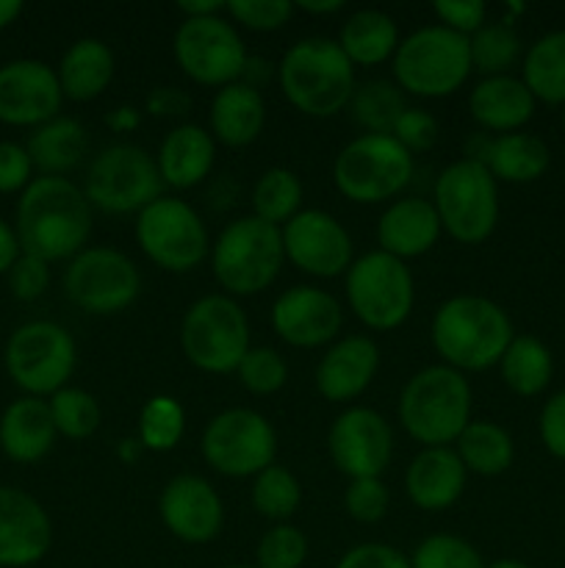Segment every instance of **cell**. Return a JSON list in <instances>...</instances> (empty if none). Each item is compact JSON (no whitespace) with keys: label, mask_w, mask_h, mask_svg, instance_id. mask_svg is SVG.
Returning a JSON list of instances; mask_svg holds the SVG:
<instances>
[{"label":"cell","mask_w":565,"mask_h":568,"mask_svg":"<svg viewBox=\"0 0 565 568\" xmlns=\"http://www.w3.org/2000/svg\"><path fill=\"white\" fill-rule=\"evenodd\" d=\"M142 444H138V438H122L120 444H116V458L122 460V464L133 466L138 458H142Z\"/></svg>","instance_id":"cell-59"},{"label":"cell","mask_w":565,"mask_h":568,"mask_svg":"<svg viewBox=\"0 0 565 568\" xmlns=\"http://www.w3.org/2000/svg\"><path fill=\"white\" fill-rule=\"evenodd\" d=\"M271 331L297 349L327 347L343 327V308L319 286H291L271 305Z\"/></svg>","instance_id":"cell-20"},{"label":"cell","mask_w":565,"mask_h":568,"mask_svg":"<svg viewBox=\"0 0 565 568\" xmlns=\"http://www.w3.org/2000/svg\"><path fill=\"white\" fill-rule=\"evenodd\" d=\"M441 236L443 227L435 205L424 197H397L377 220V250L404 264L430 253Z\"/></svg>","instance_id":"cell-25"},{"label":"cell","mask_w":565,"mask_h":568,"mask_svg":"<svg viewBox=\"0 0 565 568\" xmlns=\"http://www.w3.org/2000/svg\"><path fill=\"white\" fill-rule=\"evenodd\" d=\"M59 430L50 416L48 399L20 397L6 405L0 416V449L9 460L22 466L39 464L55 447Z\"/></svg>","instance_id":"cell-30"},{"label":"cell","mask_w":565,"mask_h":568,"mask_svg":"<svg viewBox=\"0 0 565 568\" xmlns=\"http://www.w3.org/2000/svg\"><path fill=\"white\" fill-rule=\"evenodd\" d=\"M432 14L438 17V26L460 33V37H474L485 26L487 6L482 0H435Z\"/></svg>","instance_id":"cell-50"},{"label":"cell","mask_w":565,"mask_h":568,"mask_svg":"<svg viewBox=\"0 0 565 568\" xmlns=\"http://www.w3.org/2000/svg\"><path fill=\"white\" fill-rule=\"evenodd\" d=\"M83 194L89 205L103 214L125 216L138 214L153 200L164 194V181L158 175L155 155L138 144H109L92 159L83 181Z\"/></svg>","instance_id":"cell-12"},{"label":"cell","mask_w":565,"mask_h":568,"mask_svg":"<svg viewBox=\"0 0 565 568\" xmlns=\"http://www.w3.org/2000/svg\"><path fill=\"white\" fill-rule=\"evenodd\" d=\"M415 159L388 133H360L338 150L332 183L355 205L393 203L410 186Z\"/></svg>","instance_id":"cell-6"},{"label":"cell","mask_w":565,"mask_h":568,"mask_svg":"<svg viewBox=\"0 0 565 568\" xmlns=\"http://www.w3.org/2000/svg\"><path fill=\"white\" fill-rule=\"evenodd\" d=\"M432 205L443 233L465 247H474L487 242L499 225V183L476 161L458 159L438 175Z\"/></svg>","instance_id":"cell-10"},{"label":"cell","mask_w":565,"mask_h":568,"mask_svg":"<svg viewBox=\"0 0 565 568\" xmlns=\"http://www.w3.org/2000/svg\"><path fill=\"white\" fill-rule=\"evenodd\" d=\"M203 460L222 477H258L277 458V430L260 410L227 408L205 425Z\"/></svg>","instance_id":"cell-14"},{"label":"cell","mask_w":565,"mask_h":568,"mask_svg":"<svg viewBox=\"0 0 565 568\" xmlns=\"http://www.w3.org/2000/svg\"><path fill=\"white\" fill-rule=\"evenodd\" d=\"M286 261L310 277H341L355 261L347 227L321 209H302L280 227Z\"/></svg>","instance_id":"cell-18"},{"label":"cell","mask_w":565,"mask_h":568,"mask_svg":"<svg viewBox=\"0 0 565 568\" xmlns=\"http://www.w3.org/2000/svg\"><path fill=\"white\" fill-rule=\"evenodd\" d=\"M225 14L233 26L255 33H271L286 28L297 9L291 0H230L225 3Z\"/></svg>","instance_id":"cell-46"},{"label":"cell","mask_w":565,"mask_h":568,"mask_svg":"<svg viewBox=\"0 0 565 568\" xmlns=\"http://www.w3.org/2000/svg\"><path fill=\"white\" fill-rule=\"evenodd\" d=\"M454 453L469 475L499 477L513 466L515 444L502 425L491 419H471L454 442Z\"/></svg>","instance_id":"cell-34"},{"label":"cell","mask_w":565,"mask_h":568,"mask_svg":"<svg viewBox=\"0 0 565 568\" xmlns=\"http://www.w3.org/2000/svg\"><path fill=\"white\" fill-rule=\"evenodd\" d=\"M64 294L89 316H114L142 294V272L122 250L86 247L66 264Z\"/></svg>","instance_id":"cell-16"},{"label":"cell","mask_w":565,"mask_h":568,"mask_svg":"<svg viewBox=\"0 0 565 568\" xmlns=\"http://www.w3.org/2000/svg\"><path fill=\"white\" fill-rule=\"evenodd\" d=\"M380 369V347L371 336H343L327 347L316 366V392L336 405H349L366 394Z\"/></svg>","instance_id":"cell-23"},{"label":"cell","mask_w":565,"mask_h":568,"mask_svg":"<svg viewBox=\"0 0 565 568\" xmlns=\"http://www.w3.org/2000/svg\"><path fill=\"white\" fill-rule=\"evenodd\" d=\"M33 181V164L25 144L0 142V194H22Z\"/></svg>","instance_id":"cell-51"},{"label":"cell","mask_w":565,"mask_h":568,"mask_svg":"<svg viewBox=\"0 0 565 568\" xmlns=\"http://www.w3.org/2000/svg\"><path fill=\"white\" fill-rule=\"evenodd\" d=\"M266 128V100L260 89L236 81L216 89L208 109V131L216 144L242 150L258 142Z\"/></svg>","instance_id":"cell-29"},{"label":"cell","mask_w":565,"mask_h":568,"mask_svg":"<svg viewBox=\"0 0 565 568\" xmlns=\"http://www.w3.org/2000/svg\"><path fill=\"white\" fill-rule=\"evenodd\" d=\"M465 159L485 166L496 183H535L552 164L546 142L524 131L504 136L474 133L465 144Z\"/></svg>","instance_id":"cell-24"},{"label":"cell","mask_w":565,"mask_h":568,"mask_svg":"<svg viewBox=\"0 0 565 568\" xmlns=\"http://www.w3.org/2000/svg\"><path fill=\"white\" fill-rule=\"evenodd\" d=\"M410 568H487L480 549L452 532L427 536L410 555Z\"/></svg>","instance_id":"cell-43"},{"label":"cell","mask_w":565,"mask_h":568,"mask_svg":"<svg viewBox=\"0 0 565 568\" xmlns=\"http://www.w3.org/2000/svg\"><path fill=\"white\" fill-rule=\"evenodd\" d=\"M249 503L253 510L264 519L282 525L291 519L302 505V486H299L297 475L280 464H271L269 469L253 477V488H249Z\"/></svg>","instance_id":"cell-39"},{"label":"cell","mask_w":565,"mask_h":568,"mask_svg":"<svg viewBox=\"0 0 565 568\" xmlns=\"http://www.w3.org/2000/svg\"><path fill=\"white\" fill-rule=\"evenodd\" d=\"M308 560V538L291 521L271 525L255 549L258 568H302Z\"/></svg>","instance_id":"cell-45"},{"label":"cell","mask_w":565,"mask_h":568,"mask_svg":"<svg viewBox=\"0 0 565 568\" xmlns=\"http://www.w3.org/2000/svg\"><path fill=\"white\" fill-rule=\"evenodd\" d=\"M142 125V111L136 105H116L105 114V128L114 133H133Z\"/></svg>","instance_id":"cell-56"},{"label":"cell","mask_w":565,"mask_h":568,"mask_svg":"<svg viewBox=\"0 0 565 568\" xmlns=\"http://www.w3.org/2000/svg\"><path fill=\"white\" fill-rule=\"evenodd\" d=\"M192 109V98L177 87H155L144 100V111L158 120H181Z\"/></svg>","instance_id":"cell-54"},{"label":"cell","mask_w":565,"mask_h":568,"mask_svg":"<svg viewBox=\"0 0 565 568\" xmlns=\"http://www.w3.org/2000/svg\"><path fill=\"white\" fill-rule=\"evenodd\" d=\"M155 164H158V175L164 181V186L175 189V192H186V189L199 186L214 172V136H210L208 128L183 122V125L172 128L164 136L158 155H155Z\"/></svg>","instance_id":"cell-27"},{"label":"cell","mask_w":565,"mask_h":568,"mask_svg":"<svg viewBox=\"0 0 565 568\" xmlns=\"http://www.w3.org/2000/svg\"><path fill=\"white\" fill-rule=\"evenodd\" d=\"M277 83L288 103L305 116L330 120L349 109L355 87V64L343 55L336 39L305 37L282 53Z\"/></svg>","instance_id":"cell-3"},{"label":"cell","mask_w":565,"mask_h":568,"mask_svg":"<svg viewBox=\"0 0 565 568\" xmlns=\"http://www.w3.org/2000/svg\"><path fill=\"white\" fill-rule=\"evenodd\" d=\"M391 136L397 139L410 155L427 153V150L435 148L438 142V120L427 109H413V105H408L404 114L399 116Z\"/></svg>","instance_id":"cell-48"},{"label":"cell","mask_w":565,"mask_h":568,"mask_svg":"<svg viewBox=\"0 0 565 568\" xmlns=\"http://www.w3.org/2000/svg\"><path fill=\"white\" fill-rule=\"evenodd\" d=\"M563 131H565V105H563Z\"/></svg>","instance_id":"cell-63"},{"label":"cell","mask_w":565,"mask_h":568,"mask_svg":"<svg viewBox=\"0 0 565 568\" xmlns=\"http://www.w3.org/2000/svg\"><path fill=\"white\" fill-rule=\"evenodd\" d=\"M537 433H541L543 447L554 458L565 460V388L546 399V405L541 410V419H537Z\"/></svg>","instance_id":"cell-53"},{"label":"cell","mask_w":565,"mask_h":568,"mask_svg":"<svg viewBox=\"0 0 565 568\" xmlns=\"http://www.w3.org/2000/svg\"><path fill=\"white\" fill-rule=\"evenodd\" d=\"M161 525L183 544L203 547L219 538L225 505L219 491L199 475H175L158 497Z\"/></svg>","instance_id":"cell-21"},{"label":"cell","mask_w":565,"mask_h":568,"mask_svg":"<svg viewBox=\"0 0 565 568\" xmlns=\"http://www.w3.org/2000/svg\"><path fill=\"white\" fill-rule=\"evenodd\" d=\"M92 222L94 209L70 178H33L14 209V231L22 253L48 264L72 261L86 250Z\"/></svg>","instance_id":"cell-1"},{"label":"cell","mask_w":565,"mask_h":568,"mask_svg":"<svg viewBox=\"0 0 565 568\" xmlns=\"http://www.w3.org/2000/svg\"><path fill=\"white\" fill-rule=\"evenodd\" d=\"M537 100L515 75H493L476 81L469 94V114L482 131L504 136L515 133L535 116Z\"/></svg>","instance_id":"cell-28"},{"label":"cell","mask_w":565,"mask_h":568,"mask_svg":"<svg viewBox=\"0 0 565 568\" xmlns=\"http://www.w3.org/2000/svg\"><path fill=\"white\" fill-rule=\"evenodd\" d=\"M186 433V410L170 394H155L138 410V444L144 453H172Z\"/></svg>","instance_id":"cell-41"},{"label":"cell","mask_w":565,"mask_h":568,"mask_svg":"<svg viewBox=\"0 0 565 568\" xmlns=\"http://www.w3.org/2000/svg\"><path fill=\"white\" fill-rule=\"evenodd\" d=\"M336 568H410V555L399 552L397 547H388V544L369 541L347 549Z\"/></svg>","instance_id":"cell-52"},{"label":"cell","mask_w":565,"mask_h":568,"mask_svg":"<svg viewBox=\"0 0 565 568\" xmlns=\"http://www.w3.org/2000/svg\"><path fill=\"white\" fill-rule=\"evenodd\" d=\"M521 81L535 100L565 105V31H552L530 44L521 67Z\"/></svg>","instance_id":"cell-36"},{"label":"cell","mask_w":565,"mask_h":568,"mask_svg":"<svg viewBox=\"0 0 565 568\" xmlns=\"http://www.w3.org/2000/svg\"><path fill=\"white\" fill-rule=\"evenodd\" d=\"M116 72L114 50L97 37L75 39L61 55L55 75H59L64 100L89 103L97 100L111 87Z\"/></svg>","instance_id":"cell-31"},{"label":"cell","mask_w":565,"mask_h":568,"mask_svg":"<svg viewBox=\"0 0 565 568\" xmlns=\"http://www.w3.org/2000/svg\"><path fill=\"white\" fill-rule=\"evenodd\" d=\"M504 386L518 397H537L548 388L554 375L552 349L535 336H515L499 361Z\"/></svg>","instance_id":"cell-35"},{"label":"cell","mask_w":565,"mask_h":568,"mask_svg":"<svg viewBox=\"0 0 565 568\" xmlns=\"http://www.w3.org/2000/svg\"><path fill=\"white\" fill-rule=\"evenodd\" d=\"M31 155L33 170L50 178H64L66 172L75 170L89 150L86 128L72 116H55L44 125L33 128L31 139L25 144Z\"/></svg>","instance_id":"cell-33"},{"label":"cell","mask_w":565,"mask_h":568,"mask_svg":"<svg viewBox=\"0 0 565 568\" xmlns=\"http://www.w3.org/2000/svg\"><path fill=\"white\" fill-rule=\"evenodd\" d=\"M55 67L39 59H14L0 64V122L11 128H39L61 114Z\"/></svg>","instance_id":"cell-19"},{"label":"cell","mask_w":565,"mask_h":568,"mask_svg":"<svg viewBox=\"0 0 565 568\" xmlns=\"http://www.w3.org/2000/svg\"><path fill=\"white\" fill-rule=\"evenodd\" d=\"M294 9L302 11V14L330 17L347 9V3H343V0H299V3H294Z\"/></svg>","instance_id":"cell-58"},{"label":"cell","mask_w":565,"mask_h":568,"mask_svg":"<svg viewBox=\"0 0 565 568\" xmlns=\"http://www.w3.org/2000/svg\"><path fill=\"white\" fill-rule=\"evenodd\" d=\"M249 347V320L238 300L205 294L183 314L181 349L194 369L205 375H236Z\"/></svg>","instance_id":"cell-8"},{"label":"cell","mask_w":565,"mask_h":568,"mask_svg":"<svg viewBox=\"0 0 565 568\" xmlns=\"http://www.w3.org/2000/svg\"><path fill=\"white\" fill-rule=\"evenodd\" d=\"M53 547V521L28 491L0 486V568H28Z\"/></svg>","instance_id":"cell-22"},{"label":"cell","mask_w":565,"mask_h":568,"mask_svg":"<svg viewBox=\"0 0 565 568\" xmlns=\"http://www.w3.org/2000/svg\"><path fill=\"white\" fill-rule=\"evenodd\" d=\"M302 197L305 186L297 172L288 166H269L255 181L249 203H253V216L282 227L302 211Z\"/></svg>","instance_id":"cell-37"},{"label":"cell","mask_w":565,"mask_h":568,"mask_svg":"<svg viewBox=\"0 0 565 568\" xmlns=\"http://www.w3.org/2000/svg\"><path fill=\"white\" fill-rule=\"evenodd\" d=\"M208 261L227 297H253L266 292L286 264L282 231L253 214L238 216L222 227Z\"/></svg>","instance_id":"cell-5"},{"label":"cell","mask_w":565,"mask_h":568,"mask_svg":"<svg viewBox=\"0 0 565 568\" xmlns=\"http://www.w3.org/2000/svg\"><path fill=\"white\" fill-rule=\"evenodd\" d=\"M222 568H258V566H249V564H233V566H222Z\"/></svg>","instance_id":"cell-62"},{"label":"cell","mask_w":565,"mask_h":568,"mask_svg":"<svg viewBox=\"0 0 565 568\" xmlns=\"http://www.w3.org/2000/svg\"><path fill=\"white\" fill-rule=\"evenodd\" d=\"M393 83L413 98H449L458 92L471 70L469 37L443 26H424L408 33L393 53Z\"/></svg>","instance_id":"cell-7"},{"label":"cell","mask_w":565,"mask_h":568,"mask_svg":"<svg viewBox=\"0 0 565 568\" xmlns=\"http://www.w3.org/2000/svg\"><path fill=\"white\" fill-rule=\"evenodd\" d=\"M404 109H408L404 92L386 78L358 83L352 100H349L352 120L363 128V133H388L391 136Z\"/></svg>","instance_id":"cell-38"},{"label":"cell","mask_w":565,"mask_h":568,"mask_svg":"<svg viewBox=\"0 0 565 568\" xmlns=\"http://www.w3.org/2000/svg\"><path fill=\"white\" fill-rule=\"evenodd\" d=\"M172 53L188 81L222 89L242 81L247 67V44L225 14L183 20L172 39Z\"/></svg>","instance_id":"cell-15"},{"label":"cell","mask_w":565,"mask_h":568,"mask_svg":"<svg viewBox=\"0 0 565 568\" xmlns=\"http://www.w3.org/2000/svg\"><path fill=\"white\" fill-rule=\"evenodd\" d=\"M487 568H532V566H526V564H521V560H496V564H491Z\"/></svg>","instance_id":"cell-61"},{"label":"cell","mask_w":565,"mask_h":568,"mask_svg":"<svg viewBox=\"0 0 565 568\" xmlns=\"http://www.w3.org/2000/svg\"><path fill=\"white\" fill-rule=\"evenodd\" d=\"M338 48L355 67H377L393 59L399 48V26L380 9H358L343 20Z\"/></svg>","instance_id":"cell-32"},{"label":"cell","mask_w":565,"mask_h":568,"mask_svg":"<svg viewBox=\"0 0 565 568\" xmlns=\"http://www.w3.org/2000/svg\"><path fill=\"white\" fill-rule=\"evenodd\" d=\"M20 255H22V247H20V239H17L14 225H9V222L0 216V275H9V270L17 264Z\"/></svg>","instance_id":"cell-55"},{"label":"cell","mask_w":565,"mask_h":568,"mask_svg":"<svg viewBox=\"0 0 565 568\" xmlns=\"http://www.w3.org/2000/svg\"><path fill=\"white\" fill-rule=\"evenodd\" d=\"M397 410L415 444L452 447L471 422L469 377L446 364L424 366L402 386Z\"/></svg>","instance_id":"cell-4"},{"label":"cell","mask_w":565,"mask_h":568,"mask_svg":"<svg viewBox=\"0 0 565 568\" xmlns=\"http://www.w3.org/2000/svg\"><path fill=\"white\" fill-rule=\"evenodd\" d=\"M388 508H391V491L382 477L349 480L347 491H343V510L349 519H355L358 525H377L386 519Z\"/></svg>","instance_id":"cell-47"},{"label":"cell","mask_w":565,"mask_h":568,"mask_svg":"<svg viewBox=\"0 0 565 568\" xmlns=\"http://www.w3.org/2000/svg\"><path fill=\"white\" fill-rule=\"evenodd\" d=\"M343 294L360 325L374 333H388L402 327L413 314L415 281L404 261L382 250H371L352 261L343 275Z\"/></svg>","instance_id":"cell-9"},{"label":"cell","mask_w":565,"mask_h":568,"mask_svg":"<svg viewBox=\"0 0 565 568\" xmlns=\"http://www.w3.org/2000/svg\"><path fill=\"white\" fill-rule=\"evenodd\" d=\"M25 11V6L20 0H0V31L9 26H14L20 20V14Z\"/></svg>","instance_id":"cell-60"},{"label":"cell","mask_w":565,"mask_h":568,"mask_svg":"<svg viewBox=\"0 0 565 568\" xmlns=\"http://www.w3.org/2000/svg\"><path fill=\"white\" fill-rule=\"evenodd\" d=\"M48 405L59 436L72 438V442H83V438L94 436L100 430L103 410H100V403L94 399V394L83 392V388H61V392H55L48 399Z\"/></svg>","instance_id":"cell-42"},{"label":"cell","mask_w":565,"mask_h":568,"mask_svg":"<svg viewBox=\"0 0 565 568\" xmlns=\"http://www.w3.org/2000/svg\"><path fill=\"white\" fill-rule=\"evenodd\" d=\"M515 338L507 311L480 294H458L438 305L430 322V342L441 364L458 372H485L499 366Z\"/></svg>","instance_id":"cell-2"},{"label":"cell","mask_w":565,"mask_h":568,"mask_svg":"<svg viewBox=\"0 0 565 568\" xmlns=\"http://www.w3.org/2000/svg\"><path fill=\"white\" fill-rule=\"evenodd\" d=\"M471 70L482 78L510 75V67L521 59V37L510 22H485L474 37H469Z\"/></svg>","instance_id":"cell-40"},{"label":"cell","mask_w":565,"mask_h":568,"mask_svg":"<svg viewBox=\"0 0 565 568\" xmlns=\"http://www.w3.org/2000/svg\"><path fill=\"white\" fill-rule=\"evenodd\" d=\"M9 292L20 303H33L42 297L50 286V264L42 258L22 253L17 264L9 270Z\"/></svg>","instance_id":"cell-49"},{"label":"cell","mask_w":565,"mask_h":568,"mask_svg":"<svg viewBox=\"0 0 565 568\" xmlns=\"http://www.w3.org/2000/svg\"><path fill=\"white\" fill-rule=\"evenodd\" d=\"M133 236L138 250L158 270L172 275L197 270L210 255V236L203 216L194 211L192 203L172 194H161L147 209L138 211Z\"/></svg>","instance_id":"cell-13"},{"label":"cell","mask_w":565,"mask_h":568,"mask_svg":"<svg viewBox=\"0 0 565 568\" xmlns=\"http://www.w3.org/2000/svg\"><path fill=\"white\" fill-rule=\"evenodd\" d=\"M465 480L469 471L454 447H427L410 460L404 471V494L424 514H441L460 503Z\"/></svg>","instance_id":"cell-26"},{"label":"cell","mask_w":565,"mask_h":568,"mask_svg":"<svg viewBox=\"0 0 565 568\" xmlns=\"http://www.w3.org/2000/svg\"><path fill=\"white\" fill-rule=\"evenodd\" d=\"M332 466L349 480L382 477L393 460V430L386 416L366 405H349L327 433Z\"/></svg>","instance_id":"cell-17"},{"label":"cell","mask_w":565,"mask_h":568,"mask_svg":"<svg viewBox=\"0 0 565 568\" xmlns=\"http://www.w3.org/2000/svg\"><path fill=\"white\" fill-rule=\"evenodd\" d=\"M6 372L25 397H53L66 388L78 366V344L64 325L33 320L17 327L6 342Z\"/></svg>","instance_id":"cell-11"},{"label":"cell","mask_w":565,"mask_h":568,"mask_svg":"<svg viewBox=\"0 0 565 568\" xmlns=\"http://www.w3.org/2000/svg\"><path fill=\"white\" fill-rule=\"evenodd\" d=\"M177 11L183 14V20H199V17L225 14V3H219V0H181Z\"/></svg>","instance_id":"cell-57"},{"label":"cell","mask_w":565,"mask_h":568,"mask_svg":"<svg viewBox=\"0 0 565 568\" xmlns=\"http://www.w3.org/2000/svg\"><path fill=\"white\" fill-rule=\"evenodd\" d=\"M238 383L255 397H269L277 394L288 381V364L275 347H249L244 361L236 369Z\"/></svg>","instance_id":"cell-44"}]
</instances>
